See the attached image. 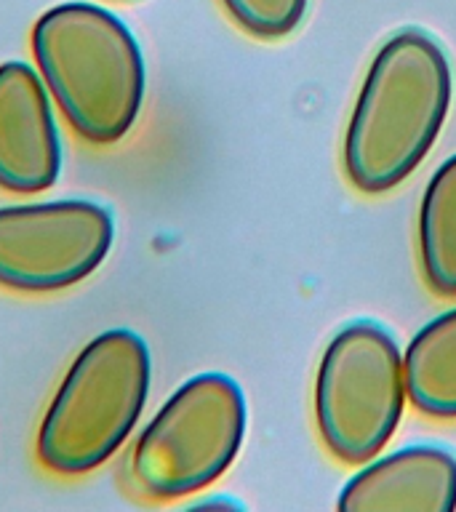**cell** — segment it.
<instances>
[{
  "label": "cell",
  "mask_w": 456,
  "mask_h": 512,
  "mask_svg": "<svg viewBox=\"0 0 456 512\" xmlns=\"http://www.w3.org/2000/svg\"><path fill=\"white\" fill-rule=\"evenodd\" d=\"M419 262L430 291L456 296V155L443 160L424 187L419 206Z\"/></svg>",
  "instance_id": "30bf717a"
},
{
  "label": "cell",
  "mask_w": 456,
  "mask_h": 512,
  "mask_svg": "<svg viewBox=\"0 0 456 512\" xmlns=\"http://www.w3.org/2000/svg\"><path fill=\"white\" fill-rule=\"evenodd\" d=\"M240 30L259 40H280L302 24L310 0H219Z\"/></svg>",
  "instance_id": "8fae6325"
},
{
  "label": "cell",
  "mask_w": 456,
  "mask_h": 512,
  "mask_svg": "<svg viewBox=\"0 0 456 512\" xmlns=\"http://www.w3.org/2000/svg\"><path fill=\"white\" fill-rule=\"evenodd\" d=\"M451 64L427 32H395L368 64L344 134V171L355 190L382 195L406 182L438 142L451 107Z\"/></svg>",
  "instance_id": "6da1fadb"
},
{
  "label": "cell",
  "mask_w": 456,
  "mask_h": 512,
  "mask_svg": "<svg viewBox=\"0 0 456 512\" xmlns=\"http://www.w3.org/2000/svg\"><path fill=\"white\" fill-rule=\"evenodd\" d=\"M342 512L456 510V456L438 446H408L355 472L339 494Z\"/></svg>",
  "instance_id": "ba28073f"
},
{
  "label": "cell",
  "mask_w": 456,
  "mask_h": 512,
  "mask_svg": "<svg viewBox=\"0 0 456 512\" xmlns=\"http://www.w3.org/2000/svg\"><path fill=\"white\" fill-rule=\"evenodd\" d=\"M406 395L395 336L371 320L339 328L315 376V424L328 454L350 467L371 462L398 430Z\"/></svg>",
  "instance_id": "5b68a950"
},
{
  "label": "cell",
  "mask_w": 456,
  "mask_h": 512,
  "mask_svg": "<svg viewBox=\"0 0 456 512\" xmlns=\"http://www.w3.org/2000/svg\"><path fill=\"white\" fill-rule=\"evenodd\" d=\"M403 368L408 398L419 414L456 419V307L416 331Z\"/></svg>",
  "instance_id": "9c48e42d"
},
{
  "label": "cell",
  "mask_w": 456,
  "mask_h": 512,
  "mask_svg": "<svg viewBox=\"0 0 456 512\" xmlns=\"http://www.w3.org/2000/svg\"><path fill=\"white\" fill-rule=\"evenodd\" d=\"M32 56L80 139L99 147L126 139L142 112L147 67L120 16L83 0L48 8L32 27Z\"/></svg>",
  "instance_id": "7a4b0ae2"
},
{
  "label": "cell",
  "mask_w": 456,
  "mask_h": 512,
  "mask_svg": "<svg viewBox=\"0 0 456 512\" xmlns=\"http://www.w3.org/2000/svg\"><path fill=\"white\" fill-rule=\"evenodd\" d=\"M246 424V395L232 376H192L139 432L131 451L134 486L158 502L198 494L230 470Z\"/></svg>",
  "instance_id": "277c9868"
},
{
  "label": "cell",
  "mask_w": 456,
  "mask_h": 512,
  "mask_svg": "<svg viewBox=\"0 0 456 512\" xmlns=\"http://www.w3.org/2000/svg\"><path fill=\"white\" fill-rule=\"evenodd\" d=\"M54 99L27 62L0 64V190L32 195L62 174Z\"/></svg>",
  "instance_id": "52a82bcc"
},
{
  "label": "cell",
  "mask_w": 456,
  "mask_h": 512,
  "mask_svg": "<svg viewBox=\"0 0 456 512\" xmlns=\"http://www.w3.org/2000/svg\"><path fill=\"white\" fill-rule=\"evenodd\" d=\"M150 347L131 328L94 336L62 376L40 419L35 454L54 475L78 478L110 462L150 398Z\"/></svg>",
  "instance_id": "3957f363"
},
{
  "label": "cell",
  "mask_w": 456,
  "mask_h": 512,
  "mask_svg": "<svg viewBox=\"0 0 456 512\" xmlns=\"http://www.w3.org/2000/svg\"><path fill=\"white\" fill-rule=\"evenodd\" d=\"M115 243L110 208L83 198L0 206V288L54 294L78 286Z\"/></svg>",
  "instance_id": "8992f818"
}]
</instances>
